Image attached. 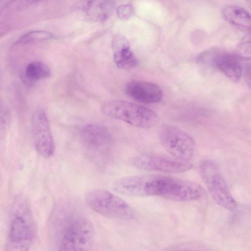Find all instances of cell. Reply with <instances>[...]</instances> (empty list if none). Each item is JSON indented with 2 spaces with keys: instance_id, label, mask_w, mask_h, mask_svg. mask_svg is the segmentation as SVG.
Instances as JSON below:
<instances>
[{
  "instance_id": "cell-1",
  "label": "cell",
  "mask_w": 251,
  "mask_h": 251,
  "mask_svg": "<svg viewBox=\"0 0 251 251\" xmlns=\"http://www.w3.org/2000/svg\"><path fill=\"white\" fill-rule=\"evenodd\" d=\"M111 188L114 192L125 196H160L179 201L198 200L203 193L201 186L196 183L153 175L123 177L115 180Z\"/></svg>"
},
{
  "instance_id": "cell-2",
  "label": "cell",
  "mask_w": 251,
  "mask_h": 251,
  "mask_svg": "<svg viewBox=\"0 0 251 251\" xmlns=\"http://www.w3.org/2000/svg\"><path fill=\"white\" fill-rule=\"evenodd\" d=\"M36 229L31 209L26 199L17 197L10 212L6 248L8 250L26 251L34 240Z\"/></svg>"
},
{
  "instance_id": "cell-3",
  "label": "cell",
  "mask_w": 251,
  "mask_h": 251,
  "mask_svg": "<svg viewBox=\"0 0 251 251\" xmlns=\"http://www.w3.org/2000/svg\"><path fill=\"white\" fill-rule=\"evenodd\" d=\"M107 116L141 128H151L158 122L157 115L152 110L123 100H110L101 106Z\"/></svg>"
},
{
  "instance_id": "cell-4",
  "label": "cell",
  "mask_w": 251,
  "mask_h": 251,
  "mask_svg": "<svg viewBox=\"0 0 251 251\" xmlns=\"http://www.w3.org/2000/svg\"><path fill=\"white\" fill-rule=\"evenodd\" d=\"M87 205L99 214L111 219L129 220L133 218V208L114 193L101 189H92L85 195Z\"/></svg>"
},
{
  "instance_id": "cell-5",
  "label": "cell",
  "mask_w": 251,
  "mask_h": 251,
  "mask_svg": "<svg viewBox=\"0 0 251 251\" xmlns=\"http://www.w3.org/2000/svg\"><path fill=\"white\" fill-rule=\"evenodd\" d=\"M250 58L212 49L200 54L197 60L201 66L219 71L230 80L237 82L243 75L245 63Z\"/></svg>"
},
{
  "instance_id": "cell-6",
  "label": "cell",
  "mask_w": 251,
  "mask_h": 251,
  "mask_svg": "<svg viewBox=\"0 0 251 251\" xmlns=\"http://www.w3.org/2000/svg\"><path fill=\"white\" fill-rule=\"evenodd\" d=\"M201 177L215 201L230 211L236 207V202L216 163L211 160L202 161L199 166Z\"/></svg>"
},
{
  "instance_id": "cell-7",
  "label": "cell",
  "mask_w": 251,
  "mask_h": 251,
  "mask_svg": "<svg viewBox=\"0 0 251 251\" xmlns=\"http://www.w3.org/2000/svg\"><path fill=\"white\" fill-rule=\"evenodd\" d=\"M95 230L92 222L81 217L71 222L60 238L59 251H88L94 242Z\"/></svg>"
},
{
  "instance_id": "cell-8",
  "label": "cell",
  "mask_w": 251,
  "mask_h": 251,
  "mask_svg": "<svg viewBox=\"0 0 251 251\" xmlns=\"http://www.w3.org/2000/svg\"><path fill=\"white\" fill-rule=\"evenodd\" d=\"M159 139L164 148L176 158L189 161L194 156V140L182 129L172 125H165L161 128Z\"/></svg>"
},
{
  "instance_id": "cell-9",
  "label": "cell",
  "mask_w": 251,
  "mask_h": 251,
  "mask_svg": "<svg viewBox=\"0 0 251 251\" xmlns=\"http://www.w3.org/2000/svg\"><path fill=\"white\" fill-rule=\"evenodd\" d=\"M31 130L34 146L38 153L44 158L52 157L55 152V145L48 117L44 110H37L33 114Z\"/></svg>"
},
{
  "instance_id": "cell-10",
  "label": "cell",
  "mask_w": 251,
  "mask_h": 251,
  "mask_svg": "<svg viewBox=\"0 0 251 251\" xmlns=\"http://www.w3.org/2000/svg\"><path fill=\"white\" fill-rule=\"evenodd\" d=\"M131 162L134 166L141 169L169 173L185 172L192 167V164L189 161L152 154L137 155L132 159Z\"/></svg>"
},
{
  "instance_id": "cell-11",
  "label": "cell",
  "mask_w": 251,
  "mask_h": 251,
  "mask_svg": "<svg viewBox=\"0 0 251 251\" xmlns=\"http://www.w3.org/2000/svg\"><path fill=\"white\" fill-rule=\"evenodd\" d=\"M80 138L84 147L98 157L105 155L112 145V137L108 129L99 125L84 126L81 130Z\"/></svg>"
},
{
  "instance_id": "cell-12",
  "label": "cell",
  "mask_w": 251,
  "mask_h": 251,
  "mask_svg": "<svg viewBox=\"0 0 251 251\" xmlns=\"http://www.w3.org/2000/svg\"><path fill=\"white\" fill-rule=\"evenodd\" d=\"M126 92L129 97L145 103L159 101L162 98V90L157 84L148 81H132L126 86Z\"/></svg>"
},
{
  "instance_id": "cell-13",
  "label": "cell",
  "mask_w": 251,
  "mask_h": 251,
  "mask_svg": "<svg viewBox=\"0 0 251 251\" xmlns=\"http://www.w3.org/2000/svg\"><path fill=\"white\" fill-rule=\"evenodd\" d=\"M115 0H87L82 5L83 16L94 22L104 21L113 13Z\"/></svg>"
},
{
  "instance_id": "cell-14",
  "label": "cell",
  "mask_w": 251,
  "mask_h": 251,
  "mask_svg": "<svg viewBox=\"0 0 251 251\" xmlns=\"http://www.w3.org/2000/svg\"><path fill=\"white\" fill-rule=\"evenodd\" d=\"M114 61L120 69L128 70L134 68L138 61L131 50L127 40L123 36L116 35L112 41Z\"/></svg>"
},
{
  "instance_id": "cell-15",
  "label": "cell",
  "mask_w": 251,
  "mask_h": 251,
  "mask_svg": "<svg viewBox=\"0 0 251 251\" xmlns=\"http://www.w3.org/2000/svg\"><path fill=\"white\" fill-rule=\"evenodd\" d=\"M221 13L224 19L230 24L244 28L250 27V14L242 7L227 5L222 8Z\"/></svg>"
},
{
  "instance_id": "cell-16",
  "label": "cell",
  "mask_w": 251,
  "mask_h": 251,
  "mask_svg": "<svg viewBox=\"0 0 251 251\" xmlns=\"http://www.w3.org/2000/svg\"><path fill=\"white\" fill-rule=\"evenodd\" d=\"M50 75V70L46 64L35 61L26 66L23 77L26 84L32 85L39 80L48 78Z\"/></svg>"
},
{
  "instance_id": "cell-17",
  "label": "cell",
  "mask_w": 251,
  "mask_h": 251,
  "mask_svg": "<svg viewBox=\"0 0 251 251\" xmlns=\"http://www.w3.org/2000/svg\"><path fill=\"white\" fill-rule=\"evenodd\" d=\"M47 0H11L1 9L0 14H12Z\"/></svg>"
},
{
  "instance_id": "cell-18",
  "label": "cell",
  "mask_w": 251,
  "mask_h": 251,
  "mask_svg": "<svg viewBox=\"0 0 251 251\" xmlns=\"http://www.w3.org/2000/svg\"><path fill=\"white\" fill-rule=\"evenodd\" d=\"M52 35L44 30H34L26 33L14 43L15 46H21L46 40L51 38Z\"/></svg>"
},
{
  "instance_id": "cell-19",
  "label": "cell",
  "mask_w": 251,
  "mask_h": 251,
  "mask_svg": "<svg viewBox=\"0 0 251 251\" xmlns=\"http://www.w3.org/2000/svg\"><path fill=\"white\" fill-rule=\"evenodd\" d=\"M11 116L7 106L0 101V140L6 134L9 127Z\"/></svg>"
},
{
  "instance_id": "cell-20",
  "label": "cell",
  "mask_w": 251,
  "mask_h": 251,
  "mask_svg": "<svg viewBox=\"0 0 251 251\" xmlns=\"http://www.w3.org/2000/svg\"><path fill=\"white\" fill-rule=\"evenodd\" d=\"M134 13V9L131 4H122L117 8V14L118 18L122 20H128Z\"/></svg>"
},
{
  "instance_id": "cell-21",
  "label": "cell",
  "mask_w": 251,
  "mask_h": 251,
  "mask_svg": "<svg viewBox=\"0 0 251 251\" xmlns=\"http://www.w3.org/2000/svg\"><path fill=\"white\" fill-rule=\"evenodd\" d=\"M11 29L10 25L4 21H0V38L5 35Z\"/></svg>"
},
{
  "instance_id": "cell-22",
  "label": "cell",
  "mask_w": 251,
  "mask_h": 251,
  "mask_svg": "<svg viewBox=\"0 0 251 251\" xmlns=\"http://www.w3.org/2000/svg\"><path fill=\"white\" fill-rule=\"evenodd\" d=\"M2 0H0V2Z\"/></svg>"
}]
</instances>
